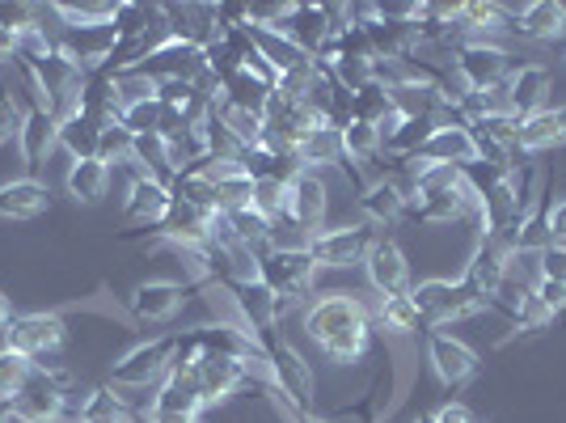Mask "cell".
<instances>
[{"label":"cell","instance_id":"obj_16","mask_svg":"<svg viewBox=\"0 0 566 423\" xmlns=\"http://www.w3.org/2000/svg\"><path fill=\"white\" fill-rule=\"evenodd\" d=\"M507 255H512V250H507L499 237H491V234L478 237L470 262H465V283H470L482 301H491V297L503 292V283H507Z\"/></svg>","mask_w":566,"mask_h":423},{"label":"cell","instance_id":"obj_3","mask_svg":"<svg viewBox=\"0 0 566 423\" xmlns=\"http://www.w3.org/2000/svg\"><path fill=\"white\" fill-rule=\"evenodd\" d=\"M72 385H76L72 373L39 364V369H34V381L13 399L18 423H64L72 411Z\"/></svg>","mask_w":566,"mask_h":423},{"label":"cell","instance_id":"obj_5","mask_svg":"<svg viewBox=\"0 0 566 423\" xmlns=\"http://www.w3.org/2000/svg\"><path fill=\"white\" fill-rule=\"evenodd\" d=\"M373 241H377V229L368 220H359V225L322 229L317 237H308L305 250L308 259L317 262V271H347V267H364Z\"/></svg>","mask_w":566,"mask_h":423},{"label":"cell","instance_id":"obj_36","mask_svg":"<svg viewBox=\"0 0 566 423\" xmlns=\"http://www.w3.org/2000/svg\"><path fill=\"white\" fill-rule=\"evenodd\" d=\"M48 13H55L64 30H97V25H115L118 4H64V0H55V4H48Z\"/></svg>","mask_w":566,"mask_h":423},{"label":"cell","instance_id":"obj_25","mask_svg":"<svg viewBox=\"0 0 566 423\" xmlns=\"http://www.w3.org/2000/svg\"><path fill=\"white\" fill-rule=\"evenodd\" d=\"M512 34L524 43H558L566 39V18L563 4H549V0H533L520 9V18L512 22Z\"/></svg>","mask_w":566,"mask_h":423},{"label":"cell","instance_id":"obj_46","mask_svg":"<svg viewBox=\"0 0 566 423\" xmlns=\"http://www.w3.org/2000/svg\"><path fill=\"white\" fill-rule=\"evenodd\" d=\"M549 234H554L558 246H566V199L549 204Z\"/></svg>","mask_w":566,"mask_h":423},{"label":"cell","instance_id":"obj_9","mask_svg":"<svg viewBox=\"0 0 566 423\" xmlns=\"http://www.w3.org/2000/svg\"><path fill=\"white\" fill-rule=\"evenodd\" d=\"M208 69V51L195 48V43H182V39H166L161 48H153L140 60V76H148L153 85H166V81H199Z\"/></svg>","mask_w":566,"mask_h":423},{"label":"cell","instance_id":"obj_15","mask_svg":"<svg viewBox=\"0 0 566 423\" xmlns=\"http://www.w3.org/2000/svg\"><path fill=\"white\" fill-rule=\"evenodd\" d=\"M326 208H331V190L322 183L317 169H301L292 183V204H287V225L301 234L317 237V229L326 225Z\"/></svg>","mask_w":566,"mask_h":423},{"label":"cell","instance_id":"obj_44","mask_svg":"<svg viewBox=\"0 0 566 423\" xmlns=\"http://www.w3.org/2000/svg\"><path fill=\"white\" fill-rule=\"evenodd\" d=\"M431 423H482V420H478V411L465 406L461 399H449L431 411Z\"/></svg>","mask_w":566,"mask_h":423},{"label":"cell","instance_id":"obj_31","mask_svg":"<svg viewBox=\"0 0 566 423\" xmlns=\"http://www.w3.org/2000/svg\"><path fill=\"white\" fill-rule=\"evenodd\" d=\"M106 183H111V165L106 162H72L69 169V195L76 204H85V208H94L102 204V195H106Z\"/></svg>","mask_w":566,"mask_h":423},{"label":"cell","instance_id":"obj_26","mask_svg":"<svg viewBox=\"0 0 566 423\" xmlns=\"http://www.w3.org/2000/svg\"><path fill=\"white\" fill-rule=\"evenodd\" d=\"M359 208H364L373 229H380V225L389 229V225H398L401 216H406V190L394 178L380 174L377 183H368V187L359 190Z\"/></svg>","mask_w":566,"mask_h":423},{"label":"cell","instance_id":"obj_30","mask_svg":"<svg viewBox=\"0 0 566 423\" xmlns=\"http://www.w3.org/2000/svg\"><path fill=\"white\" fill-rule=\"evenodd\" d=\"M271 85H262L254 72H233L224 85H220V102L229 106H241V111H254V115H266V102H271Z\"/></svg>","mask_w":566,"mask_h":423},{"label":"cell","instance_id":"obj_27","mask_svg":"<svg viewBox=\"0 0 566 423\" xmlns=\"http://www.w3.org/2000/svg\"><path fill=\"white\" fill-rule=\"evenodd\" d=\"M97 141H102V127L81 111H69L55 127V148H64L72 162H94Z\"/></svg>","mask_w":566,"mask_h":423},{"label":"cell","instance_id":"obj_43","mask_svg":"<svg viewBox=\"0 0 566 423\" xmlns=\"http://www.w3.org/2000/svg\"><path fill=\"white\" fill-rule=\"evenodd\" d=\"M533 297H537V306H542L545 313H554L558 322H566V283H558V280H537Z\"/></svg>","mask_w":566,"mask_h":423},{"label":"cell","instance_id":"obj_48","mask_svg":"<svg viewBox=\"0 0 566 423\" xmlns=\"http://www.w3.org/2000/svg\"><path fill=\"white\" fill-rule=\"evenodd\" d=\"M13 318H18V313H13V301L0 292V330H9V322H13Z\"/></svg>","mask_w":566,"mask_h":423},{"label":"cell","instance_id":"obj_18","mask_svg":"<svg viewBox=\"0 0 566 423\" xmlns=\"http://www.w3.org/2000/svg\"><path fill=\"white\" fill-rule=\"evenodd\" d=\"M169 39H182L195 48H212L220 39V22H216V4H161Z\"/></svg>","mask_w":566,"mask_h":423},{"label":"cell","instance_id":"obj_40","mask_svg":"<svg viewBox=\"0 0 566 423\" xmlns=\"http://www.w3.org/2000/svg\"><path fill=\"white\" fill-rule=\"evenodd\" d=\"M394 115V102H389V90L385 85H368V90H359V94H352V118H359V123H373V127H380L385 118Z\"/></svg>","mask_w":566,"mask_h":423},{"label":"cell","instance_id":"obj_47","mask_svg":"<svg viewBox=\"0 0 566 423\" xmlns=\"http://www.w3.org/2000/svg\"><path fill=\"white\" fill-rule=\"evenodd\" d=\"M18 60V30L0 25V64H13Z\"/></svg>","mask_w":566,"mask_h":423},{"label":"cell","instance_id":"obj_42","mask_svg":"<svg viewBox=\"0 0 566 423\" xmlns=\"http://www.w3.org/2000/svg\"><path fill=\"white\" fill-rule=\"evenodd\" d=\"M132 132L127 127H102V141H97V162H132Z\"/></svg>","mask_w":566,"mask_h":423},{"label":"cell","instance_id":"obj_6","mask_svg":"<svg viewBox=\"0 0 566 423\" xmlns=\"http://www.w3.org/2000/svg\"><path fill=\"white\" fill-rule=\"evenodd\" d=\"M174 348H178V334H157L140 343L136 352H127L111 369V390H148V385H161L174 364Z\"/></svg>","mask_w":566,"mask_h":423},{"label":"cell","instance_id":"obj_24","mask_svg":"<svg viewBox=\"0 0 566 423\" xmlns=\"http://www.w3.org/2000/svg\"><path fill=\"white\" fill-rule=\"evenodd\" d=\"M51 212V187L39 178H13L0 183V216L4 220H39Z\"/></svg>","mask_w":566,"mask_h":423},{"label":"cell","instance_id":"obj_14","mask_svg":"<svg viewBox=\"0 0 566 423\" xmlns=\"http://www.w3.org/2000/svg\"><path fill=\"white\" fill-rule=\"evenodd\" d=\"M187 297H190L187 283L148 280L127 297V306H132V318H136V322H144V327H161V322H169V318H178V313H182Z\"/></svg>","mask_w":566,"mask_h":423},{"label":"cell","instance_id":"obj_41","mask_svg":"<svg viewBox=\"0 0 566 423\" xmlns=\"http://www.w3.org/2000/svg\"><path fill=\"white\" fill-rule=\"evenodd\" d=\"M22 118H25L22 97L13 94L9 85H0V148L22 136Z\"/></svg>","mask_w":566,"mask_h":423},{"label":"cell","instance_id":"obj_32","mask_svg":"<svg viewBox=\"0 0 566 423\" xmlns=\"http://www.w3.org/2000/svg\"><path fill=\"white\" fill-rule=\"evenodd\" d=\"M338 141H343V162L355 169H359V162H380V132L373 123H359V118L343 123Z\"/></svg>","mask_w":566,"mask_h":423},{"label":"cell","instance_id":"obj_4","mask_svg":"<svg viewBox=\"0 0 566 423\" xmlns=\"http://www.w3.org/2000/svg\"><path fill=\"white\" fill-rule=\"evenodd\" d=\"M410 297L423 313L427 330H440L444 322H461V318H473L478 309H486V301L465 280H423L410 288Z\"/></svg>","mask_w":566,"mask_h":423},{"label":"cell","instance_id":"obj_45","mask_svg":"<svg viewBox=\"0 0 566 423\" xmlns=\"http://www.w3.org/2000/svg\"><path fill=\"white\" fill-rule=\"evenodd\" d=\"M542 280L566 283V246H558V241L542 250Z\"/></svg>","mask_w":566,"mask_h":423},{"label":"cell","instance_id":"obj_7","mask_svg":"<svg viewBox=\"0 0 566 423\" xmlns=\"http://www.w3.org/2000/svg\"><path fill=\"white\" fill-rule=\"evenodd\" d=\"M64 343H69V322H64V313H55V309H51V313L48 309H39V313H18V318L9 322V330H4V348L30 355L34 364L55 355Z\"/></svg>","mask_w":566,"mask_h":423},{"label":"cell","instance_id":"obj_13","mask_svg":"<svg viewBox=\"0 0 566 423\" xmlns=\"http://www.w3.org/2000/svg\"><path fill=\"white\" fill-rule=\"evenodd\" d=\"M427 364H431L436 381L452 394L465 381H473V373H478V352L465 348L461 339L444 334V330H427Z\"/></svg>","mask_w":566,"mask_h":423},{"label":"cell","instance_id":"obj_39","mask_svg":"<svg viewBox=\"0 0 566 423\" xmlns=\"http://www.w3.org/2000/svg\"><path fill=\"white\" fill-rule=\"evenodd\" d=\"M161 118H166V106L157 97H144V102H132L118 111V127H127L132 136H153V132H161Z\"/></svg>","mask_w":566,"mask_h":423},{"label":"cell","instance_id":"obj_50","mask_svg":"<svg viewBox=\"0 0 566 423\" xmlns=\"http://www.w3.org/2000/svg\"><path fill=\"white\" fill-rule=\"evenodd\" d=\"M563 18H566V4H563Z\"/></svg>","mask_w":566,"mask_h":423},{"label":"cell","instance_id":"obj_2","mask_svg":"<svg viewBox=\"0 0 566 423\" xmlns=\"http://www.w3.org/2000/svg\"><path fill=\"white\" fill-rule=\"evenodd\" d=\"M259 280L275 292V301L287 313L292 306H301V301L313 297L317 262L308 259L305 246H271L266 255H259Z\"/></svg>","mask_w":566,"mask_h":423},{"label":"cell","instance_id":"obj_49","mask_svg":"<svg viewBox=\"0 0 566 423\" xmlns=\"http://www.w3.org/2000/svg\"><path fill=\"white\" fill-rule=\"evenodd\" d=\"M0 423H18V415H13V402L0 399Z\"/></svg>","mask_w":566,"mask_h":423},{"label":"cell","instance_id":"obj_29","mask_svg":"<svg viewBox=\"0 0 566 423\" xmlns=\"http://www.w3.org/2000/svg\"><path fill=\"white\" fill-rule=\"evenodd\" d=\"M245 30H250L254 48L262 51V60L280 72V76H283V72H292V69H301L305 60H313V55H305V51L296 48L287 34H280V30H262V25H245Z\"/></svg>","mask_w":566,"mask_h":423},{"label":"cell","instance_id":"obj_37","mask_svg":"<svg viewBox=\"0 0 566 423\" xmlns=\"http://www.w3.org/2000/svg\"><path fill=\"white\" fill-rule=\"evenodd\" d=\"M34 360L30 355H22V352H13V348H0V399H18L25 385L34 381Z\"/></svg>","mask_w":566,"mask_h":423},{"label":"cell","instance_id":"obj_38","mask_svg":"<svg viewBox=\"0 0 566 423\" xmlns=\"http://www.w3.org/2000/svg\"><path fill=\"white\" fill-rule=\"evenodd\" d=\"M287 204H292V183H283V178H262V183H254V212L266 216L271 225L287 220Z\"/></svg>","mask_w":566,"mask_h":423},{"label":"cell","instance_id":"obj_21","mask_svg":"<svg viewBox=\"0 0 566 423\" xmlns=\"http://www.w3.org/2000/svg\"><path fill=\"white\" fill-rule=\"evenodd\" d=\"M520 153L537 157V153H554L566 144V106H545L537 115L520 118Z\"/></svg>","mask_w":566,"mask_h":423},{"label":"cell","instance_id":"obj_22","mask_svg":"<svg viewBox=\"0 0 566 423\" xmlns=\"http://www.w3.org/2000/svg\"><path fill=\"white\" fill-rule=\"evenodd\" d=\"M549 85H554V72L545 69V64H520V69H512V76H507L512 111L520 118L545 111L549 106Z\"/></svg>","mask_w":566,"mask_h":423},{"label":"cell","instance_id":"obj_23","mask_svg":"<svg viewBox=\"0 0 566 423\" xmlns=\"http://www.w3.org/2000/svg\"><path fill=\"white\" fill-rule=\"evenodd\" d=\"M283 34L305 51V55L317 60L322 51L331 48V39H334V25H331L326 4H296V13H292V22L283 25Z\"/></svg>","mask_w":566,"mask_h":423},{"label":"cell","instance_id":"obj_33","mask_svg":"<svg viewBox=\"0 0 566 423\" xmlns=\"http://www.w3.org/2000/svg\"><path fill=\"white\" fill-rule=\"evenodd\" d=\"M229 216V225H233V234L241 246H250L254 255H266L271 246H280L275 241V225L266 220V216H259L254 208H237V212H224Z\"/></svg>","mask_w":566,"mask_h":423},{"label":"cell","instance_id":"obj_12","mask_svg":"<svg viewBox=\"0 0 566 423\" xmlns=\"http://www.w3.org/2000/svg\"><path fill=\"white\" fill-rule=\"evenodd\" d=\"M195 381H199V399H203V406H220V402L233 399L237 390H245V385L254 381V373H250L245 360L203 352L199 360H195Z\"/></svg>","mask_w":566,"mask_h":423},{"label":"cell","instance_id":"obj_8","mask_svg":"<svg viewBox=\"0 0 566 423\" xmlns=\"http://www.w3.org/2000/svg\"><path fill=\"white\" fill-rule=\"evenodd\" d=\"M452 72H457V81H461L470 94L473 90H491V85L512 76V55H507L503 43H486V39L461 43L457 55H452Z\"/></svg>","mask_w":566,"mask_h":423},{"label":"cell","instance_id":"obj_20","mask_svg":"<svg viewBox=\"0 0 566 423\" xmlns=\"http://www.w3.org/2000/svg\"><path fill=\"white\" fill-rule=\"evenodd\" d=\"M55 127H60V118L43 111V106H25V118H22V162H25V178H39L43 174V165H48L51 148H55Z\"/></svg>","mask_w":566,"mask_h":423},{"label":"cell","instance_id":"obj_10","mask_svg":"<svg viewBox=\"0 0 566 423\" xmlns=\"http://www.w3.org/2000/svg\"><path fill=\"white\" fill-rule=\"evenodd\" d=\"M368 318H373V313H368V306H364L355 292H322L317 301L305 306V334L322 348L338 330L355 327V322H368Z\"/></svg>","mask_w":566,"mask_h":423},{"label":"cell","instance_id":"obj_11","mask_svg":"<svg viewBox=\"0 0 566 423\" xmlns=\"http://www.w3.org/2000/svg\"><path fill=\"white\" fill-rule=\"evenodd\" d=\"M169 208V187L166 183H157V178H148L136 169V178H132V187H127V204H123V225H136V229H123V241H136V237L153 234L157 229V220L166 216Z\"/></svg>","mask_w":566,"mask_h":423},{"label":"cell","instance_id":"obj_19","mask_svg":"<svg viewBox=\"0 0 566 423\" xmlns=\"http://www.w3.org/2000/svg\"><path fill=\"white\" fill-rule=\"evenodd\" d=\"M419 162L423 165H452V169H465V165L482 162V148L473 141L470 127H436L431 141L419 148Z\"/></svg>","mask_w":566,"mask_h":423},{"label":"cell","instance_id":"obj_17","mask_svg":"<svg viewBox=\"0 0 566 423\" xmlns=\"http://www.w3.org/2000/svg\"><path fill=\"white\" fill-rule=\"evenodd\" d=\"M364 271H368V283L377 288L380 297H401V292H410V262H406V250H401L394 237L377 234L368 259H364Z\"/></svg>","mask_w":566,"mask_h":423},{"label":"cell","instance_id":"obj_28","mask_svg":"<svg viewBox=\"0 0 566 423\" xmlns=\"http://www.w3.org/2000/svg\"><path fill=\"white\" fill-rule=\"evenodd\" d=\"M76 423H144L140 411H132V402L118 399V390L102 385L85 402H76Z\"/></svg>","mask_w":566,"mask_h":423},{"label":"cell","instance_id":"obj_34","mask_svg":"<svg viewBox=\"0 0 566 423\" xmlns=\"http://www.w3.org/2000/svg\"><path fill=\"white\" fill-rule=\"evenodd\" d=\"M216 118L220 127L233 136L241 148H254L262 144V132H266V115H254V111H241V106H229V102H216Z\"/></svg>","mask_w":566,"mask_h":423},{"label":"cell","instance_id":"obj_1","mask_svg":"<svg viewBox=\"0 0 566 423\" xmlns=\"http://www.w3.org/2000/svg\"><path fill=\"white\" fill-rule=\"evenodd\" d=\"M259 348L266 352V373H262V381H266L275 394L287 399L296 420L317 423V402H313L317 399V376H313V364L283 339L280 330L259 339Z\"/></svg>","mask_w":566,"mask_h":423},{"label":"cell","instance_id":"obj_35","mask_svg":"<svg viewBox=\"0 0 566 423\" xmlns=\"http://www.w3.org/2000/svg\"><path fill=\"white\" fill-rule=\"evenodd\" d=\"M377 318H380V327L394 330V334H415V330H423L427 334L423 313H419V306H415L410 292H401V297H380Z\"/></svg>","mask_w":566,"mask_h":423}]
</instances>
